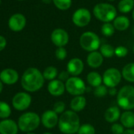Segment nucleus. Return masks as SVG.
Listing matches in <instances>:
<instances>
[{
    "mask_svg": "<svg viewBox=\"0 0 134 134\" xmlns=\"http://www.w3.org/2000/svg\"><path fill=\"white\" fill-rule=\"evenodd\" d=\"M43 73L36 68H29L23 73L21 83L24 90L34 93L39 90L44 84Z\"/></svg>",
    "mask_w": 134,
    "mask_h": 134,
    "instance_id": "nucleus-1",
    "label": "nucleus"
},
{
    "mask_svg": "<svg viewBox=\"0 0 134 134\" xmlns=\"http://www.w3.org/2000/svg\"><path fill=\"white\" fill-rule=\"evenodd\" d=\"M80 118L77 112L68 110L65 111L58 120V129L64 134H75L81 126Z\"/></svg>",
    "mask_w": 134,
    "mask_h": 134,
    "instance_id": "nucleus-2",
    "label": "nucleus"
},
{
    "mask_svg": "<svg viewBox=\"0 0 134 134\" xmlns=\"http://www.w3.org/2000/svg\"><path fill=\"white\" fill-rule=\"evenodd\" d=\"M93 14L97 20L103 23H110L116 18L117 9L111 4L100 2L94 6Z\"/></svg>",
    "mask_w": 134,
    "mask_h": 134,
    "instance_id": "nucleus-3",
    "label": "nucleus"
},
{
    "mask_svg": "<svg viewBox=\"0 0 134 134\" xmlns=\"http://www.w3.org/2000/svg\"><path fill=\"white\" fill-rule=\"evenodd\" d=\"M41 122V119L38 114L28 111L21 115L17 121L19 130L24 133H30L36 130Z\"/></svg>",
    "mask_w": 134,
    "mask_h": 134,
    "instance_id": "nucleus-4",
    "label": "nucleus"
},
{
    "mask_svg": "<svg viewBox=\"0 0 134 134\" xmlns=\"http://www.w3.org/2000/svg\"><path fill=\"white\" fill-rule=\"evenodd\" d=\"M117 103L119 108L125 111L134 108V86L126 85L122 86L117 94Z\"/></svg>",
    "mask_w": 134,
    "mask_h": 134,
    "instance_id": "nucleus-5",
    "label": "nucleus"
},
{
    "mask_svg": "<svg viewBox=\"0 0 134 134\" xmlns=\"http://www.w3.org/2000/svg\"><path fill=\"white\" fill-rule=\"evenodd\" d=\"M80 45L83 49L89 53L97 51L101 46V41L98 35L92 31H85L80 37Z\"/></svg>",
    "mask_w": 134,
    "mask_h": 134,
    "instance_id": "nucleus-6",
    "label": "nucleus"
},
{
    "mask_svg": "<svg viewBox=\"0 0 134 134\" xmlns=\"http://www.w3.org/2000/svg\"><path fill=\"white\" fill-rule=\"evenodd\" d=\"M66 90L73 96H81L86 92V85L85 82L77 76L70 77L65 83Z\"/></svg>",
    "mask_w": 134,
    "mask_h": 134,
    "instance_id": "nucleus-7",
    "label": "nucleus"
},
{
    "mask_svg": "<svg viewBox=\"0 0 134 134\" xmlns=\"http://www.w3.org/2000/svg\"><path fill=\"white\" fill-rule=\"evenodd\" d=\"M122 75L121 71L115 68H110L107 69L103 75V82L109 88L116 87L122 80Z\"/></svg>",
    "mask_w": 134,
    "mask_h": 134,
    "instance_id": "nucleus-8",
    "label": "nucleus"
},
{
    "mask_svg": "<svg viewBox=\"0 0 134 134\" xmlns=\"http://www.w3.org/2000/svg\"><path fill=\"white\" fill-rule=\"evenodd\" d=\"M32 103V97L26 92H19L16 93L12 99V105L14 109L23 111L28 109Z\"/></svg>",
    "mask_w": 134,
    "mask_h": 134,
    "instance_id": "nucleus-9",
    "label": "nucleus"
},
{
    "mask_svg": "<svg viewBox=\"0 0 134 134\" xmlns=\"http://www.w3.org/2000/svg\"><path fill=\"white\" fill-rule=\"evenodd\" d=\"M92 20V14L86 8H79L74 11L72 16L73 23L79 27H86Z\"/></svg>",
    "mask_w": 134,
    "mask_h": 134,
    "instance_id": "nucleus-10",
    "label": "nucleus"
},
{
    "mask_svg": "<svg viewBox=\"0 0 134 134\" xmlns=\"http://www.w3.org/2000/svg\"><path fill=\"white\" fill-rule=\"evenodd\" d=\"M51 42L57 47H64L69 42V34L62 28L54 29L51 35Z\"/></svg>",
    "mask_w": 134,
    "mask_h": 134,
    "instance_id": "nucleus-11",
    "label": "nucleus"
},
{
    "mask_svg": "<svg viewBox=\"0 0 134 134\" xmlns=\"http://www.w3.org/2000/svg\"><path fill=\"white\" fill-rule=\"evenodd\" d=\"M41 122L47 129H53L58 124L59 118L58 114L53 110H47L44 111L41 116Z\"/></svg>",
    "mask_w": 134,
    "mask_h": 134,
    "instance_id": "nucleus-12",
    "label": "nucleus"
},
{
    "mask_svg": "<svg viewBox=\"0 0 134 134\" xmlns=\"http://www.w3.org/2000/svg\"><path fill=\"white\" fill-rule=\"evenodd\" d=\"M8 25L13 31H21L26 25V18L21 13H15L9 19Z\"/></svg>",
    "mask_w": 134,
    "mask_h": 134,
    "instance_id": "nucleus-13",
    "label": "nucleus"
},
{
    "mask_svg": "<svg viewBox=\"0 0 134 134\" xmlns=\"http://www.w3.org/2000/svg\"><path fill=\"white\" fill-rule=\"evenodd\" d=\"M19 79L17 71L12 68H6L0 72V80L6 85H14Z\"/></svg>",
    "mask_w": 134,
    "mask_h": 134,
    "instance_id": "nucleus-14",
    "label": "nucleus"
},
{
    "mask_svg": "<svg viewBox=\"0 0 134 134\" xmlns=\"http://www.w3.org/2000/svg\"><path fill=\"white\" fill-rule=\"evenodd\" d=\"M47 90L49 93L54 97L62 96L66 91V85L64 82L59 79H54L50 81L47 85Z\"/></svg>",
    "mask_w": 134,
    "mask_h": 134,
    "instance_id": "nucleus-15",
    "label": "nucleus"
},
{
    "mask_svg": "<svg viewBox=\"0 0 134 134\" xmlns=\"http://www.w3.org/2000/svg\"><path fill=\"white\" fill-rule=\"evenodd\" d=\"M84 62L77 57L71 59L67 64V71L72 76L80 75L84 70Z\"/></svg>",
    "mask_w": 134,
    "mask_h": 134,
    "instance_id": "nucleus-16",
    "label": "nucleus"
},
{
    "mask_svg": "<svg viewBox=\"0 0 134 134\" xmlns=\"http://www.w3.org/2000/svg\"><path fill=\"white\" fill-rule=\"evenodd\" d=\"M17 123L13 119H3L0 122V134H17Z\"/></svg>",
    "mask_w": 134,
    "mask_h": 134,
    "instance_id": "nucleus-17",
    "label": "nucleus"
},
{
    "mask_svg": "<svg viewBox=\"0 0 134 134\" xmlns=\"http://www.w3.org/2000/svg\"><path fill=\"white\" fill-rule=\"evenodd\" d=\"M103 57L98 51H93L88 53L86 61L88 65L92 68H98L103 63Z\"/></svg>",
    "mask_w": 134,
    "mask_h": 134,
    "instance_id": "nucleus-18",
    "label": "nucleus"
},
{
    "mask_svg": "<svg viewBox=\"0 0 134 134\" xmlns=\"http://www.w3.org/2000/svg\"><path fill=\"white\" fill-rule=\"evenodd\" d=\"M121 117L119 107L111 106L108 108L104 113V119L109 123H115Z\"/></svg>",
    "mask_w": 134,
    "mask_h": 134,
    "instance_id": "nucleus-19",
    "label": "nucleus"
},
{
    "mask_svg": "<svg viewBox=\"0 0 134 134\" xmlns=\"http://www.w3.org/2000/svg\"><path fill=\"white\" fill-rule=\"evenodd\" d=\"M86 104H87L86 98L81 95V96L74 97L71 100L70 106V108L72 111H73L75 112H79L85 109Z\"/></svg>",
    "mask_w": 134,
    "mask_h": 134,
    "instance_id": "nucleus-20",
    "label": "nucleus"
},
{
    "mask_svg": "<svg viewBox=\"0 0 134 134\" xmlns=\"http://www.w3.org/2000/svg\"><path fill=\"white\" fill-rule=\"evenodd\" d=\"M113 25L116 30L123 31L129 28L130 25V20L126 16H118L114 20Z\"/></svg>",
    "mask_w": 134,
    "mask_h": 134,
    "instance_id": "nucleus-21",
    "label": "nucleus"
},
{
    "mask_svg": "<svg viewBox=\"0 0 134 134\" xmlns=\"http://www.w3.org/2000/svg\"><path fill=\"white\" fill-rule=\"evenodd\" d=\"M121 124L127 129L134 127V113L131 111H126L121 115Z\"/></svg>",
    "mask_w": 134,
    "mask_h": 134,
    "instance_id": "nucleus-22",
    "label": "nucleus"
},
{
    "mask_svg": "<svg viewBox=\"0 0 134 134\" xmlns=\"http://www.w3.org/2000/svg\"><path fill=\"white\" fill-rule=\"evenodd\" d=\"M87 82L92 87H97L102 85L103 77L96 71H91L87 75Z\"/></svg>",
    "mask_w": 134,
    "mask_h": 134,
    "instance_id": "nucleus-23",
    "label": "nucleus"
},
{
    "mask_svg": "<svg viewBox=\"0 0 134 134\" xmlns=\"http://www.w3.org/2000/svg\"><path fill=\"white\" fill-rule=\"evenodd\" d=\"M122 75L125 80L130 82H134V63L126 64L122 68Z\"/></svg>",
    "mask_w": 134,
    "mask_h": 134,
    "instance_id": "nucleus-24",
    "label": "nucleus"
},
{
    "mask_svg": "<svg viewBox=\"0 0 134 134\" xmlns=\"http://www.w3.org/2000/svg\"><path fill=\"white\" fill-rule=\"evenodd\" d=\"M118 10L122 13H128L134 9V0H121L118 5Z\"/></svg>",
    "mask_w": 134,
    "mask_h": 134,
    "instance_id": "nucleus-25",
    "label": "nucleus"
},
{
    "mask_svg": "<svg viewBox=\"0 0 134 134\" xmlns=\"http://www.w3.org/2000/svg\"><path fill=\"white\" fill-rule=\"evenodd\" d=\"M43 75L44 79L52 81V80L55 79V78L58 75V69L55 67L49 66L44 69V71L43 72Z\"/></svg>",
    "mask_w": 134,
    "mask_h": 134,
    "instance_id": "nucleus-26",
    "label": "nucleus"
},
{
    "mask_svg": "<svg viewBox=\"0 0 134 134\" xmlns=\"http://www.w3.org/2000/svg\"><path fill=\"white\" fill-rule=\"evenodd\" d=\"M115 48L110 44H103L100 48V52L103 57L111 58L115 55Z\"/></svg>",
    "mask_w": 134,
    "mask_h": 134,
    "instance_id": "nucleus-27",
    "label": "nucleus"
},
{
    "mask_svg": "<svg viewBox=\"0 0 134 134\" xmlns=\"http://www.w3.org/2000/svg\"><path fill=\"white\" fill-rule=\"evenodd\" d=\"M11 115L10 106L5 101H0V119H6Z\"/></svg>",
    "mask_w": 134,
    "mask_h": 134,
    "instance_id": "nucleus-28",
    "label": "nucleus"
},
{
    "mask_svg": "<svg viewBox=\"0 0 134 134\" xmlns=\"http://www.w3.org/2000/svg\"><path fill=\"white\" fill-rule=\"evenodd\" d=\"M56 8L60 10H67L71 7L72 0H52Z\"/></svg>",
    "mask_w": 134,
    "mask_h": 134,
    "instance_id": "nucleus-29",
    "label": "nucleus"
},
{
    "mask_svg": "<svg viewBox=\"0 0 134 134\" xmlns=\"http://www.w3.org/2000/svg\"><path fill=\"white\" fill-rule=\"evenodd\" d=\"M115 28L111 23H104L101 27V33L106 37H111L115 34Z\"/></svg>",
    "mask_w": 134,
    "mask_h": 134,
    "instance_id": "nucleus-30",
    "label": "nucleus"
},
{
    "mask_svg": "<svg viewBox=\"0 0 134 134\" xmlns=\"http://www.w3.org/2000/svg\"><path fill=\"white\" fill-rule=\"evenodd\" d=\"M78 134H96V129L95 127L89 124V123H85L83 125H81L79 130H78Z\"/></svg>",
    "mask_w": 134,
    "mask_h": 134,
    "instance_id": "nucleus-31",
    "label": "nucleus"
},
{
    "mask_svg": "<svg viewBox=\"0 0 134 134\" xmlns=\"http://www.w3.org/2000/svg\"><path fill=\"white\" fill-rule=\"evenodd\" d=\"M93 93L96 97H104L108 93L107 87L105 85H100L95 88Z\"/></svg>",
    "mask_w": 134,
    "mask_h": 134,
    "instance_id": "nucleus-32",
    "label": "nucleus"
},
{
    "mask_svg": "<svg viewBox=\"0 0 134 134\" xmlns=\"http://www.w3.org/2000/svg\"><path fill=\"white\" fill-rule=\"evenodd\" d=\"M128 49L124 46H118L115 49V55L118 57H125L128 54Z\"/></svg>",
    "mask_w": 134,
    "mask_h": 134,
    "instance_id": "nucleus-33",
    "label": "nucleus"
},
{
    "mask_svg": "<svg viewBox=\"0 0 134 134\" xmlns=\"http://www.w3.org/2000/svg\"><path fill=\"white\" fill-rule=\"evenodd\" d=\"M55 57L59 60H63L67 57V51L64 47H58L55 50Z\"/></svg>",
    "mask_w": 134,
    "mask_h": 134,
    "instance_id": "nucleus-34",
    "label": "nucleus"
},
{
    "mask_svg": "<svg viewBox=\"0 0 134 134\" xmlns=\"http://www.w3.org/2000/svg\"><path fill=\"white\" fill-rule=\"evenodd\" d=\"M53 111H54L57 114H62L66 111V104L62 101L56 102L53 106Z\"/></svg>",
    "mask_w": 134,
    "mask_h": 134,
    "instance_id": "nucleus-35",
    "label": "nucleus"
},
{
    "mask_svg": "<svg viewBox=\"0 0 134 134\" xmlns=\"http://www.w3.org/2000/svg\"><path fill=\"white\" fill-rule=\"evenodd\" d=\"M125 127L119 123H113V125L111 126V133L113 134H123L125 132Z\"/></svg>",
    "mask_w": 134,
    "mask_h": 134,
    "instance_id": "nucleus-36",
    "label": "nucleus"
},
{
    "mask_svg": "<svg viewBox=\"0 0 134 134\" xmlns=\"http://www.w3.org/2000/svg\"><path fill=\"white\" fill-rule=\"evenodd\" d=\"M70 78V73L67 71H62L58 74V79L62 82H66Z\"/></svg>",
    "mask_w": 134,
    "mask_h": 134,
    "instance_id": "nucleus-37",
    "label": "nucleus"
},
{
    "mask_svg": "<svg viewBox=\"0 0 134 134\" xmlns=\"http://www.w3.org/2000/svg\"><path fill=\"white\" fill-rule=\"evenodd\" d=\"M6 46V38L3 36L0 35V51L3 50L5 49Z\"/></svg>",
    "mask_w": 134,
    "mask_h": 134,
    "instance_id": "nucleus-38",
    "label": "nucleus"
},
{
    "mask_svg": "<svg viewBox=\"0 0 134 134\" xmlns=\"http://www.w3.org/2000/svg\"><path fill=\"white\" fill-rule=\"evenodd\" d=\"M118 92L116 88L114 87V88H110V90H108V93L111 95V96H115V95H117L118 94Z\"/></svg>",
    "mask_w": 134,
    "mask_h": 134,
    "instance_id": "nucleus-39",
    "label": "nucleus"
},
{
    "mask_svg": "<svg viewBox=\"0 0 134 134\" xmlns=\"http://www.w3.org/2000/svg\"><path fill=\"white\" fill-rule=\"evenodd\" d=\"M123 134H134V130L133 129H127L125 130Z\"/></svg>",
    "mask_w": 134,
    "mask_h": 134,
    "instance_id": "nucleus-40",
    "label": "nucleus"
},
{
    "mask_svg": "<svg viewBox=\"0 0 134 134\" xmlns=\"http://www.w3.org/2000/svg\"><path fill=\"white\" fill-rule=\"evenodd\" d=\"M2 89H3V83H2V82L0 80V93H1L2 91Z\"/></svg>",
    "mask_w": 134,
    "mask_h": 134,
    "instance_id": "nucleus-41",
    "label": "nucleus"
},
{
    "mask_svg": "<svg viewBox=\"0 0 134 134\" xmlns=\"http://www.w3.org/2000/svg\"><path fill=\"white\" fill-rule=\"evenodd\" d=\"M51 1H52V0H42V2H44V3H46V4L50 3Z\"/></svg>",
    "mask_w": 134,
    "mask_h": 134,
    "instance_id": "nucleus-42",
    "label": "nucleus"
},
{
    "mask_svg": "<svg viewBox=\"0 0 134 134\" xmlns=\"http://www.w3.org/2000/svg\"><path fill=\"white\" fill-rule=\"evenodd\" d=\"M132 16H133V20H134V9H133V13H132Z\"/></svg>",
    "mask_w": 134,
    "mask_h": 134,
    "instance_id": "nucleus-43",
    "label": "nucleus"
},
{
    "mask_svg": "<svg viewBox=\"0 0 134 134\" xmlns=\"http://www.w3.org/2000/svg\"><path fill=\"white\" fill-rule=\"evenodd\" d=\"M27 134H36V133H32V132H30V133H27Z\"/></svg>",
    "mask_w": 134,
    "mask_h": 134,
    "instance_id": "nucleus-44",
    "label": "nucleus"
},
{
    "mask_svg": "<svg viewBox=\"0 0 134 134\" xmlns=\"http://www.w3.org/2000/svg\"><path fill=\"white\" fill-rule=\"evenodd\" d=\"M43 134H52V133H48V132H47V133H43Z\"/></svg>",
    "mask_w": 134,
    "mask_h": 134,
    "instance_id": "nucleus-45",
    "label": "nucleus"
},
{
    "mask_svg": "<svg viewBox=\"0 0 134 134\" xmlns=\"http://www.w3.org/2000/svg\"><path fill=\"white\" fill-rule=\"evenodd\" d=\"M133 35H134V26H133Z\"/></svg>",
    "mask_w": 134,
    "mask_h": 134,
    "instance_id": "nucleus-46",
    "label": "nucleus"
},
{
    "mask_svg": "<svg viewBox=\"0 0 134 134\" xmlns=\"http://www.w3.org/2000/svg\"><path fill=\"white\" fill-rule=\"evenodd\" d=\"M108 1H111V2H113V1H115V0H108Z\"/></svg>",
    "mask_w": 134,
    "mask_h": 134,
    "instance_id": "nucleus-47",
    "label": "nucleus"
},
{
    "mask_svg": "<svg viewBox=\"0 0 134 134\" xmlns=\"http://www.w3.org/2000/svg\"><path fill=\"white\" fill-rule=\"evenodd\" d=\"M133 53H134V45H133Z\"/></svg>",
    "mask_w": 134,
    "mask_h": 134,
    "instance_id": "nucleus-48",
    "label": "nucleus"
},
{
    "mask_svg": "<svg viewBox=\"0 0 134 134\" xmlns=\"http://www.w3.org/2000/svg\"><path fill=\"white\" fill-rule=\"evenodd\" d=\"M18 1H23V0H18Z\"/></svg>",
    "mask_w": 134,
    "mask_h": 134,
    "instance_id": "nucleus-49",
    "label": "nucleus"
},
{
    "mask_svg": "<svg viewBox=\"0 0 134 134\" xmlns=\"http://www.w3.org/2000/svg\"><path fill=\"white\" fill-rule=\"evenodd\" d=\"M0 4H1V0H0Z\"/></svg>",
    "mask_w": 134,
    "mask_h": 134,
    "instance_id": "nucleus-50",
    "label": "nucleus"
}]
</instances>
